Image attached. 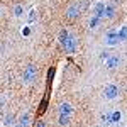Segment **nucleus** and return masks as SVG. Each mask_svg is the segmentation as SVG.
<instances>
[{
	"mask_svg": "<svg viewBox=\"0 0 127 127\" xmlns=\"http://www.w3.org/2000/svg\"><path fill=\"white\" fill-rule=\"evenodd\" d=\"M63 48H64V51L66 53H69V54H73L76 49H78V41H76V37H73V36H69L68 39L63 42Z\"/></svg>",
	"mask_w": 127,
	"mask_h": 127,
	"instance_id": "1",
	"label": "nucleus"
},
{
	"mask_svg": "<svg viewBox=\"0 0 127 127\" xmlns=\"http://www.w3.org/2000/svg\"><path fill=\"white\" fill-rule=\"evenodd\" d=\"M36 76H37V69L34 68V66H27L26 68V71H24V81L26 83H32L34 80H36Z\"/></svg>",
	"mask_w": 127,
	"mask_h": 127,
	"instance_id": "2",
	"label": "nucleus"
},
{
	"mask_svg": "<svg viewBox=\"0 0 127 127\" xmlns=\"http://www.w3.org/2000/svg\"><path fill=\"white\" fill-rule=\"evenodd\" d=\"M103 95H105V98H108V100H114V98L119 95V88L115 87V85H107Z\"/></svg>",
	"mask_w": 127,
	"mask_h": 127,
	"instance_id": "3",
	"label": "nucleus"
},
{
	"mask_svg": "<svg viewBox=\"0 0 127 127\" xmlns=\"http://www.w3.org/2000/svg\"><path fill=\"white\" fill-rule=\"evenodd\" d=\"M83 9H85V3H80V5L78 3H73V5L66 10V15H68V17H76Z\"/></svg>",
	"mask_w": 127,
	"mask_h": 127,
	"instance_id": "4",
	"label": "nucleus"
},
{
	"mask_svg": "<svg viewBox=\"0 0 127 127\" xmlns=\"http://www.w3.org/2000/svg\"><path fill=\"white\" fill-rule=\"evenodd\" d=\"M119 42H120L119 32H108L107 36H105V44H108V46H115Z\"/></svg>",
	"mask_w": 127,
	"mask_h": 127,
	"instance_id": "5",
	"label": "nucleus"
},
{
	"mask_svg": "<svg viewBox=\"0 0 127 127\" xmlns=\"http://www.w3.org/2000/svg\"><path fill=\"white\" fill-rule=\"evenodd\" d=\"M105 9H107V5H105L103 2H98L97 5H95V9H93V15L103 17V15H105Z\"/></svg>",
	"mask_w": 127,
	"mask_h": 127,
	"instance_id": "6",
	"label": "nucleus"
},
{
	"mask_svg": "<svg viewBox=\"0 0 127 127\" xmlns=\"http://www.w3.org/2000/svg\"><path fill=\"white\" fill-rule=\"evenodd\" d=\"M119 63H120V58L115 56V54H110V58L107 59V68L108 69H115L119 66Z\"/></svg>",
	"mask_w": 127,
	"mask_h": 127,
	"instance_id": "7",
	"label": "nucleus"
},
{
	"mask_svg": "<svg viewBox=\"0 0 127 127\" xmlns=\"http://www.w3.org/2000/svg\"><path fill=\"white\" fill-rule=\"evenodd\" d=\"M59 114H63V115H71L73 114V108L69 103H61L59 105Z\"/></svg>",
	"mask_w": 127,
	"mask_h": 127,
	"instance_id": "8",
	"label": "nucleus"
},
{
	"mask_svg": "<svg viewBox=\"0 0 127 127\" xmlns=\"http://www.w3.org/2000/svg\"><path fill=\"white\" fill-rule=\"evenodd\" d=\"M120 119H122V114L115 110V112H112V124H119L120 122Z\"/></svg>",
	"mask_w": 127,
	"mask_h": 127,
	"instance_id": "9",
	"label": "nucleus"
},
{
	"mask_svg": "<svg viewBox=\"0 0 127 127\" xmlns=\"http://www.w3.org/2000/svg\"><path fill=\"white\" fill-rule=\"evenodd\" d=\"M19 126H20V127H27V126H29V115H27V114L20 117V120H19Z\"/></svg>",
	"mask_w": 127,
	"mask_h": 127,
	"instance_id": "10",
	"label": "nucleus"
},
{
	"mask_svg": "<svg viewBox=\"0 0 127 127\" xmlns=\"http://www.w3.org/2000/svg\"><path fill=\"white\" fill-rule=\"evenodd\" d=\"M119 37H120V42H122V41H127V27H120Z\"/></svg>",
	"mask_w": 127,
	"mask_h": 127,
	"instance_id": "11",
	"label": "nucleus"
},
{
	"mask_svg": "<svg viewBox=\"0 0 127 127\" xmlns=\"http://www.w3.org/2000/svg\"><path fill=\"white\" fill-rule=\"evenodd\" d=\"M114 14H115V10H114V7H112V5H107V9H105V17H108V19H112V17H114Z\"/></svg>",
	"mask_w": 127,
	"mask_h": 127,
	"instance_id": "12",
	"label": "nucleus"
},
{
	"mask_svg": "<svg viewBox=\"0 0 127 127\" xmlns=\"http://www.w3.org/2000/svg\"><path fill=\"white\" fill-rule=\"evenodd\" d=\"M102 120H103L105 124H112V112H105V114L102 115Z\"/></svg>",
	"mask_w": 127,
	"mask_h": 127,
	"instance_id": "13",
	"label": "nucleus"
},
{
	"mask_svg": "<svg viewBox=\"0 0 127 127\" xmlns=\"http://www.w3.org/2000/svg\"><path fill=\"white\" fill-rule=\"evenodd\" d=\"M3 126L5 127H12L14 126V117H12V115H5V119H3Z\"/></svg>",
	"mask_w": 127,
	"mask_h": 127,
	"instance_id": "14",
	"label": "nucleus"
},
{
	"mask_svg": "<svg viewBox=\"0 0 127 127\" xmlns=\"http://www.w3.org/2000/svg\"><path fill=\"white\" fill-rule=\"evenodd\" d=\"M98 22H100V17H97V15H93V17L90 19V27H92V29H95V27L98 26Z\"/></svg>",
	"mask_w": 127,
	"mask_h": 127,
	"instance_id": "15",
	"label": "nucleus"
},
{
	"mask_svg": "<svg viewBox=\"0 0 127 127\" xmlns=\"http://www.w3.org/2000/svg\"><path fill=\"white\" fill-rule=\"evenodd\" d=\"M68 37H69L68 31H61V32H59V41H61V44H63V42H64V41L68 39Z\"/></svg>",
	"mask_w": 127,
	"mask_h": 127,
	"instance_id": "16",
	"label": "nucleus"
},
{
	"mask_svg": "<svg viewBox=\"0 0 127 127\" xmlns=\"http://www.w3.org/2000/svg\"><path fill=\"white\" fill-rule=\"evenodd\" d=\"M68 122H69V115H63V114H59V124L66 126Z\"/></svg>",
	"mask_w": 127,
	"mask_h": 127,
	"instance_id": "17",
	"label": "nucleus"
},
{
	"mask_svg": "<svg viewBox=\"0 0 127 127\" xmlns=\"http://www.w3.org/2000/svg\"><path fill=\"white\" fill-rule=\"evenodd\" d=\"M14 12H15V17H22V12H24V9H22V7H20V5H17V7H15V10H14Z\"/></svg>",
	"mask_w": 127,
	"mask_h": 127,
	"instance_id": "18",
	"label": "nucleus"
},
{
	"mask_svg": "<svg viewBox=\"0 0 127 127\" xmlns=\"http://www.w3.org/2000/svg\"><path fill=\"white\" fill-rule=\"evenodd\" d=\"M34 19H36V15H34V12H31V14H29V20H34Z\"/></svg>",
	"mask_w": 127,
	"mask_h": 127,
	"instance_id": "19",
	"label": "nucleus"
},
{
	"mask_svg": "<svg viewBox=\"0 0 127 127\" xmlns=\"http://www.w3.org/2000/svg\"><path fill=\"white\" fill-rule=\"evenodd\" d=\"M36 127H44V124H42L41 120H37V126H36Z\"/></svg>",
	"mask_w": 127,
	"mask_h": 127,
	"instance_id": "20",
	"label": "nucleus"
},
{
	"mask_svg": "<svg viewBox=\"0 0 127 127\" xmlns=\"http://www.w3.org/2000/svg\"><path fill=\"white\" fill-rule=\"evenodd\" d=\"M15 127H20V126H15Z\"/></svg>",
	"mask_w": 127,
	"mask_h": 127,
	"instance_id": "21",
	"label": "nucleus"
}]
</instances>
